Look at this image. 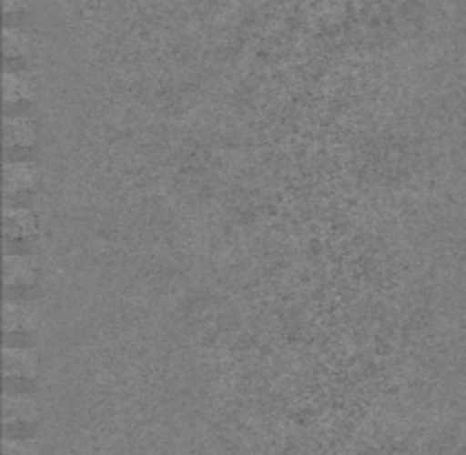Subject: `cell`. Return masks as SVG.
Here are the masks:
<instances>
[{"instance_id":"7","label":"cell","mask_w":466,"mask_h":455,"mask_svg":"<svg viewBox=\"0 0 466 455\" xmlns=\"http://www.w3.org/2000/svg\"><path fill=\"white\" fill-rule=\"evenodd\" d=\"M5 116H29L34 107V87L23 72H5Z\"/></svg>"},{"instance_id":"5","label":"cell","mask_w":466,"mask_h":455,"mask_svg":"<svg viewBox=\"0 0 466 455\" xmlns=\"http://www.w3.org/2000/svg\"><path fill=\"white\" fill-rule=\"evenodd\" d=\"M38 191V169L34 163L5 165V207H32Z\"/></svg>"},{"instance_id":"6","label":"cell","mask_w":466,"mask_h":455,"mask_svg":"<svg viewBox=\"0 0 466 455\" xmlns=\"http://www.w3.org/2000/svg\"><path fill=\"white\" fill-rule=\"evenodd\" d=\"M5 347L34 349L36 347V316L27 302H7L5 305Z\"/></svg>"},{"instance_id":"8","label":"cell","mask_w":466,"mask_h":455,"mask_svg":"<svg viewBox=\"0 0 466 455\" xmlns=\"http://www.w3.org/2000/svg\"><path fill=\"white\" fill-rule=\"evenodd\" d=\"M32 43L20 29H7L5 32V67L7 72H23L29 63Z\"/></svg>"},{"instance_id":"3","label":"cell","mask_w":466,"mask_h":455,"mask_svg":"<svg viewBox=\"0 0 466 455\" xmlns=\"http://www.w3.org/2000/svg\"><path fill=\"white\" fill-rule=\"evenodd\" d=\"M38 267L32 256H5V298L7 302H27L36 296Z\"/></svg>"},{"instance_id":"1","label":"cell","mask_w":466,"mask_h":455,"mask_svg":"<svg viewBox=\"0 0 466 455\" xmlns=\"http://www.w3.org/2000/svg\"><path fill=\"white\" fill-rule=\"evenodd\" d=\"M40 236V220L32 207H5V247L7 254L32 256Z\"/></svg>"},{"instance_id":"2","label":"cell","mask_w":466,"mask_h":455,"mask_svg":"<svg viewBox=\"0 0 466 455\" xmlns=\"http://www.w3.org/2000/svg\"><path fill=\"white\" fill-rule=\"evenodd\" d=\"M3 367L7 396H29L34 391L38 376V358L34 349L5 347Z\"/></svg>"},{"instance_id":"4","label":"cell","mask_w":466,"mask_h":455,"mask_svg":"<svg viewBox=\"0 0 466 455\" xmlns=\"http://www.w3.org/2000/svg\"><path fill=\"white\" fill-rule=\"evenodd\" d=\"M38 151V131L29 116H7L5 120V154L7 163H34Z\"/></svg>"}]
</instances>
